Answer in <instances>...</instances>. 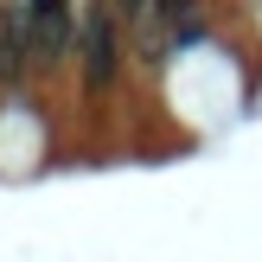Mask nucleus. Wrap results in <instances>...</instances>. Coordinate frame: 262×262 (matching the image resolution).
Instances as JSON below:
<instances>
[{"instance_id":"f257e3e1","label":"nucleus","mask_w":262,"mask_h":262,"mask_svg":"<svg viewBox=\"0 0 262 262\" xmlns=\"http://www.w3.org/2000/svg\"><path fill=\"white\" fill-rule=\"evenodd\" d=\"M77 58H83V77L96 90L115 83L122 71V38H115V13L102 0H77Z\"/></svg>"}]
</instances>
